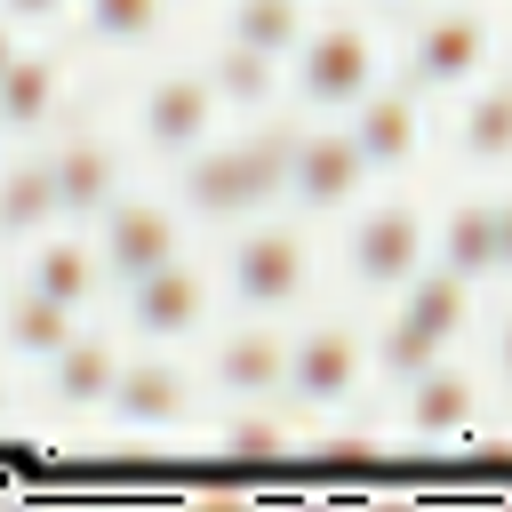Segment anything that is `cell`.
<instances>
[{"instance_id": "obj_21", "label": "cell", "mask_w": 512, "mask_h": 512, "mask_svg": "<svg viewBox=\"0 0 512 512\" xmlns=\"http://www.w3.org/2000/svg\"><path fill=\"white\" fill-rule=\"evenodd\" d=\"M200 72H208L216 104L240 112V120L280 112V96H288V64H280V56H256V48H240V40H216V56H208Z\"/></svg>"}, {"instance_id": "obj_25", "label": "cell", "mask_w": 512, "mask_h": 512, "mask_svg": "<svg viewBox=\"0 0 512 512\" xmlns=\"http://www.w3.org/2000/svg\"><path fill=\"white\" fill-rule=\"evenodd\" d=\"M304 24H312V0H224V40H240L256 56H280V64L296 56Z\"/></svg>"}, {"instance_id": "obj_16", "label": "cell", "mask_w": 512, "mask_h": 512, "mask_svg": "<svg viewBox=\"0 0 512 512\" xmlns=\"http://www.w3.org/2000/svg\"><path fill=\"white\" fill-rule=\"evenodd\" d=\"M400 416H408V432L416 440H456V432H472V408H480V384H472V368H456L448 352L440 360H424L416 376H400Z\"/></svg>"}, {"instance_id": "obj_17", "label": "cell", "mask_w": 512, "mask_h": 512, "mask_svg": "<svg viewBox=\"0 0 512 512\" xmlns=\"http://www.w3.org/2000/svg\"><path fill=\"white\" fill-rule=\"evenodd\" d=\"M56 112H64V56H48V48H16L8 64H0V136H48L56 128Z\"/></svg>"}, {"instance_id": "obj_2", "label": "cell", "mask_w": 512, "mask_h": 512, "mask_svg": "<svg viewBox=\"0 0 512 512\" xmlns=\"http://www.w3.org/2000/svg\"><path fill=\"white\" fill-rule=\"evenodd\" d=\"M376 64H384V48H376V24L368 16H320V24H304V40H296V56H288V96L304 104V112H352L368 88H376Z\"/></svg>"}, {"instance_id": "obj_22", "label": "cell", "mask_w": 512, "mask_h": 512, "mask_svg": "<svg viewBox=\"0 0 512 512\" xmlns=\"http://www.w3.org/2000/svg\"><path fill=\"white\" fill-rule=\"evenodd\" d=\"M456 152H464V168H480V176H496V168L512 160V88H504L496 72H480V80L464 88Z\"/></svg>"}, {"instance_id": "obj_31", "label": "cell", "mask_w": 512, "mask_h": 512, "mask_svg": "<svg viewBox=\"0 0 512 512\" xmlns=\"http://www.w3.org/2000/svg\"><path fill=\"white\" fill-rule=\"evenodd\" d=\"M0 400H8V392H0Z\"/></svg>"}, {"instance_id": "obj_19", "label": "cell", "mask_w": 512, "mask_h": 512, "mask_svg": "<svg viewBox=\"0 0 512 512\" xmlns=\"http://www.w3.org/2000/svg\"><path fill=\"white\" fill-rule=\"evenodd\" d=\"M24 280H32L40 296H56V304L88 312V304H96V288H104V264H96L88 224H80V232H72V224H64V232L48 224V232L32 240V256H24Z\"/></svg>"}, {"instance_id": "obj_5", "label": "cell", "mask_w": 512, "mask_h": 512, "mask_svg": "<svg viewBox=\"0 0 512 512\" xmlns=\"http://www.w3.org/2000/svg\"><path fill=\"white\" fill-rule=\"evenodd\" d=\"M400 64H408L400 80H408L416 96H464V88L496 64V24H488V8H472V0L424 8Z\"/></svg>"}, {"instance_id": "obj_1", "label": "cell", "mask_w": 512, "mask_h": 512, "mask_svg": "<svg viewBox=\"0 0 512 512\" xmlns=\"http://www.w3.org/2000/svg\"><path fill=\"white\" fill-rule=\"evenodd\" d=\"M288 144H296L288 112H256V128H240V136L216 128L208 144H192L184 160H168L176 168L168 200L192 224H248V216L280 208V192H288Z\"/></svg>"}, {"instance_id": "obj_27", "label": "cell", "mask_w": 512, "mask_h": 512, "mask_svg": "<svg viewBox=\"0 0 512 512\" xmlns=\"http://www.w3.org/2000/svg\"><path fill=\"white\" fill-rule=\"evenodd\" d=\"M224 448H232V456H256V464H264V456L280 448V424H264V416H240V424L224 432Z\"/></svg>"}, {"instance_id": "obj_10", "label": "cell", "mask_w": 512, "mask_h": 512, "mask_svg": "<svg viewBox=\"0 0 512 512\" xmlns=\"http://www.w3.org/2000/svg\"><path fill=\"white\" fill-rule=\"evenodd\" d=\"M360 368H368V336L352 320H304L288 336V368H280V392L304 400V408H344L360 392Z\"/></svg>"}, {"instance_id": "obj_29", "label": "cell", "mask_w": 512, "mask_h": 512, "mask_svg": "<svg viewBox=\"0 0 512 512\" xmlns=\"http://www.w3.org/2000/svg\"><path fill=\"white\" fill-rule=\"evenodd\" d=\"M16 48H24V40H16V24H8V16H0V64H8V56H16Z\"/></svg>"}, {"instance_id": "obj_26", "label": "cell", "mask_w": 512, "mask_h": 512, "mask_svg": "<svg viewBox=\"0 0 512 512\" xmlns=\"http://www.w3.org/2000/svg\"><path fill=\"white\" fill-rule=\"evenodd\" d=\"M160 24H168V0H80V32H88V48H152L160 40Z\"/></svg>"}, {"instance_id": "obj_24", "label": "cell", "mask_w": 512, "mask_h": 512, "mask_svg": "<svg viewBox=\"0 0 512 512\" xmlns=\"http://www.w3.org/2000/svg\"><path fill=\"white\" fill-rule=\"evenodd\" d=\"M56 224V192H48V160L24 152L0 168V248H32Z\"/></svg>"}, {"instance_id": "obj_23", "label": "cell", "mask_w": 512, "mask_h": 512, "mask_svg": "<svg viewBox=\"0 0 512 512\" xmlns=\"http://www.w3.org/2000/svg\"><path fill=\"white\" fill-rule=\"evenodd\" d=\"M72 328H80V312H72V304H56V296H40L32 280L0 296V344H8L16 360H32V368H40Z\"/></svg>"}, {"instance_id": "obj_13", "label": "cell", "mask_w": 512, "mask_h": 512, "mask_svg": "<svg viewBox=\"0 0 512 512\" xmlns=\"http://www.w3.org/2000/svg\"><path fill=\"white\" fill-rule=\"evenodd\" d=\"M344 136H352V152L368 160V176H376V168L400 176V168L424 152V96H416L408 80H376V88L352 104Z\"/></svg>"}, {"instance_id": "obj_30", "label": "cell", "mask_w": 512, "mask_h": 512, "mask_svg": "<svg viewBox=\"0 0 512 512\" xmlns=\"http://www.w3.org/2000/svg\"><path fill=\"white\" fill-rule=\"evenodd\" d=\"M360 8H408V0H360Z\"/></svg>"}, {"instance_id": "obj_7", "label": "cell", "mask_w": 512, "mask_h": 512, "mask_svg": "<svg viewBox=\"0 0 512 512\" xmlns=\"http://www.w3.org/2000/svg\"><path fill=\"white\" fill-rule=\"evenodd\" d=\"M88 240H96L104 280L128 288V280L160 272L168 256H184V208H176V200H152V192H112V200L96 208Z\"/></svg>"}, {"instance_id": "obj_12", "label": "cell", "mask_w": 512, "mask_h": 512, "mask_svg": "<svg viewBox=\"0 0 512 512\" xmlns=\"http://www.w3.org/2000/svg\"><path fill=\"white\" fill-rule=\"evenodd\" d=\"M208 304H216V288H208V272L184 264V256H168L160 272H144V280L120 288L128 336H144V344H176V336H192V328L208 320Z\"/></svg>"}, {"instance_id": "obj_8", "label": "cell", "mask_w": 512, "mask_h": 512, "mask_svg": "<svg viewBox=\"0 0 512 512\" xmlns=\"http://www.w3.org/2000/svg\"><path fill=\"white\" fill-rule=\"evenodd\" d=\"M216 128H224V104H216V88H208L200 64H168V72H152L136 88V144L152 160H184Z\"/></svg>"}, {"instance_id": "obj_15", "label": "cell", "mask_w": 512, "mask_h": 512, "mask_svg": "<svg viewBox=\"0 0 512 512\" xmlns=\"http://www.w3.org/2000/svg\"><path fill=\"white\" fill-rule=\"evenodd\" d=\"M104 408H112L128 432H168V424L192 416V376H184L176 360H160V352H152V360H120Z\"/></svg>"}, {"instance_id": "obj_14", "label": "cell", "mask_w": 512, "mask_h": 512, "mask_svg": "<svg viewBox=\"0 0 512 512\" xmlns=\"http://www.w3.org/2000/svg\"><path fill=\"white\" fill-rule=\"evenodd\" d=\"M504 256H512V208L496 200V192H472V200H456L448 216H440V232H432V264H448L456 280H496L504 272Z\"/></svg>"}, {"instance_id": "obj_3", "label": "cell", "mask_w": 512, "mask_h": 512, "mask_svg": "<svg viewBox=\"0 0 512 512\" xmlns=\"http://www.w3.org/2000/svg\"><path fill=\"white\" fill-rule=\"evenodd\" d=\"M352 232H344V280L360 296H400L424 264H432V216L424 200L392 192V200H368V208H344Z\"/></svg>"}, {"instance_id": "obj_9", "label": "cell", "mask_w": 512, "mask_h": 512, "mask_svg": "<svg viewBox=\"0 0 512 512\" xmlns=\"http://www.w3.org/2000/svg\"><path fill=\"white\" fill-rule=\"evenodd\" d=\"M40 160H48L56 224H96V208H104L112 192H128V152H120V136H104V128H64V136L48 128Z\"/></svg>"}, {"instance_id": "obj_20", "label": "cell", "mask_w": 512, "mask_h": 512, "mask_svg": "<svg viewBox=\"0 0 512 512\" xmlns=\"http://www.w3.org/2000/svg\"><path fill=\"white\" fill-rule=\"evenodd\" d=\"M280 368H288V328H272L264 312H248L224 344H216V384L232 400H272L280 392Z\"/></svg>"}, {"instance_id": "obj_4", "label": "cell", "mask_w": 512, "mask_h": 512, "mask_svg": "<svg viewBox=\"0 0 512 512\" xmlns=\"http://www.w3.org/2000/svg\"><path fill=\"white\" fill-rule=\"evenodd\" d=\"M464 328H472V280H456L448 264H424V272L400 288V312H392L384 336H376V368L400 384V376H416L424 360L456 352Z\"/></svg>"}, {"instance_id": "obj_6", "label": "cell", "mask_w": 512, "mask_h": 512, "mask_svg": "<svg viewBox=\"0 0 512 512\" xmlns=\"http://www.w3.org/2000/svg\"><path fill=\"white\" fill-rule=\"evenodd\" d=\"M304 288H312V240L296 232V224H264V216H248L240 232H232V248H224V296L240 304V312H288V304H304Z\"/></svg>"}, {"instance_id": "obj_18", "label": "cell", "mask_w": 512, "mask_h": 512, "mask_svg": "<svg viewBox=\"0 0 512 512\" xmlns=\"http://www.w3.org/2000/svg\"><path fill=\"white\" fill-rule=\"evenodd\" d=\"M40 376H48V408L88 416V408H104V392H112V376H120V344H112V336L72 328V336L40 360Z\"/></svg>"}, {"instance_id": "obj_11", "label": "cell", "mask_w": 512, "mask_h": 512, "mask_svg": "<svg viewBox=\"0 0 512 512\" xmlns=\"http://www.w3.org/2000/svg\"><path fill=\"white\" fill-rule=\"evenodd\" d=\"M360 192H368V160L352 152V136L344 128H304L296 120V144H288V208L296 216H344V208H360Z\"/></svg>"}, {"instance_id": "obj_28", "label": "cell", "mask_w": 512, "mask_h": 512, "mask_svg": "<svg viewBox=\"0 0 512 512\" xmlns=\"http://www.w3.org/2000/svg\"><path fill=\"white\" fill-rule=\"evenodd\" d=\"M0 16L24 32V24H56V16H64V0H0Z\"/></svg>"}]
</instances>
